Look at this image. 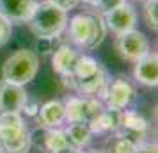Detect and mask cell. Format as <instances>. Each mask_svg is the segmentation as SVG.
<instances>
[{
  "mask_svg": "<svg viewBox=\"0 0 158 153\" xmlns=\"http://www.w3.org/2000/svg\"><path fill=\"white\" fill-rule=\"evenodd\" d=\"M66 37L68 41L82 50H94L98 48L107 36V27L103 16L98 13H80L68 20L66 25Z\"/></svg>",
  "mask_w": 158,
  "mask_h": 153,
  "instance_id": "1",
  "label": "cell"
},
{
  "mask_svg": "<svg viewBox=\"0 0 158 153\" xmlns=\"http://www.w3.org/2000/svg\"><path fill=\"white\" fill-rule=\"evenodd\" d=\"M59 153H80V151L75 150V148H69V150H64V151H59Z\"/></svg>",
  "mask_w": 158,
  "mask_h": 153,
  "instance_id": "26",
  "label": "cell"
},
{
  "mask_svg": "<svg viewBox=\"0 0 158 153\" xmlns=\"http://www.w3.org/2000/svg\"><path fill=\"white\" fill-rule=\"evenodd\" d=\"M78 52L75 50L69 45H59L57 48L53 50L52 55V68L53 71L59 73L60 77L62 75H71L77 64V59H78Z\"/></svg>",
  "mask_w": 158,
  "mask_h": 153,
  "instance_id": "15",
  "label": "cell"
},
{
  "mask_svg": "<svg viewBox=\"0 0 158 153\" xmlns=\"http://www.w3.org/2000/svg\"><path fill=\"white\" fill-rule=\"evenodd\" d=\"M27 100V91L23 86L0 80V112H22Z\"/></svg>",
  "mask_w": 158,
  "mask_h": 153,
  "instance_id": "11",
  "label": "cell"
},
{
  "mask_svg": "<svg viewBox=\"0 0 158 153\" xmlns=\"http://www.w3.org/2000/svg\"><path fill=\"white\" fill-rule=\"evenodd\" d=\"M135 153H158L156 144L155 142H146V141H142V142L135 144Z\"/></svg>",
  "mask_w": 158,
  "mask_h": 153,
  "instance_id": "25",
  "label": "cell"
},
{
  "mask_svg": "<svg viewBox=\"0 0 158 153\" xmlns=\"http://www.w3.org/2000/svg\"><path fill=\"white\" fill-rule=\"evenodd\" d=\"M148 132H149V123L140 112L133 109L121 110V125H119V130L115 132L117 137H126L133 141L135 144H139L146 141Z\"/></svg>",
  "mask_w": 158,
  "mask_h": 153,
  "instance_id": "8",
  "label": "cell"
},
{
  "mask_svg": "<svg viewBox=\"0 0 158 153\" xmlns=\"http://www.w3.org/2000/svg\"><path fill=\"white\" fill-rule=\"evenodd\" d=\"M135 87L131 86V82L124 77H117L114 80H108L105 95L101 98V102L108 109L115 110H124L128 109L131 102L135 100Z\"/></svg>",
  "mask_w": 158,
  "mask_h": 153,
  "instance_id": "6",
  "label": "cell"
},
{
  "mask_svg": "<svg viewBox=\"0 0 158 153\" xmlns=\"http://www.w3.org/2000/svg\"><path fill=\"white\" fill-rule=\"evenodd\" d=\"M124 2H126V0H98L94 7L98 9V13L105 15V13H108V11H112V9L119 7L121 4H124Z\"/></svg>",
  "mask_w": 158,
  "mask_h": 153,
  "instance_id": "21",
  "label": "cell"
},
{
  "mask_svg": "<svg viewBox=\"0 0 158 153\" xmlns=\"http://www.w3.org/2000/svg\"><path fill=\"white\" fill-rule=\"evenodd\" d=\"M27 23L36 37H59L68 25V11L46 0L37 4Z\"/></svg>",
  "mask_w": 158,
  "mask_h": 153,
  "instance_id": "3",
  "label": "cell"
},
{
  "mask_svg": "<svg viewBox=\"0 0 158 153\" xmlns=\"http://www.w3.org/2000/svg\"><path fill=\"white\" fill-rule=\"evenodd\" d=\"M2 153H29L32 148L30 130L20 112H0Z\"/></svg>",
  "mask_w": 158,
  "mask_h": 153,
  "instance_id": "2",
  "label": "cell"
},
{
  "mask_svg": "<svg viewBox=\"0 0 158 153\" xmlns=\"http://www.w3.org/2000/svg\"><path fill=\"white\" fill-rule=\"evenodd\" d=\"M43 146L48 153H59L73 148L69 139L66 135V132L59 126V128H43V135H41V142L39 148Z\"/></svg>",
  "mask_w": 158,
  "mask_h": 153,
  "instance_id": "16",
  "label": "cell"
},
{
  "mask_svg": "<svg viewBox=\"0 0 158 153\" xmlns=\"http://www.w3.org/2000/svg\"><path fill=\"white\" fill-rule=\"evenodd\" d=\"M22 112H25V114L30 116V117L37 116V112H39V102H37L36 98H30V96L27 95V100H25V103H23Z\"/></svg>",
  "mask_w": 158,
  "mask_h": 153,
  "instance_id": "22",
  "label": "cell"
},
{
  "mask_svg": "<svg viewBox=\"0 0 158 153\" xmlns=\"http://www.w3.org/2000/svg\"><path fill=\"white\" fill-rule=\"evenodd\" d=\"M101 16H103V22H105L107 30H112L115 36L135 29V25H137V11L128 2H124L119 7L112 9V11H108V13H105Z\"/></svg>",
  "mask_w": 158,
  "mask_h": 153,
  "instance_id": "9",
  "label": "cell"
},
{
  "mask_svg": "<svg viewBox=\"0 0 158 153\" xmlns=\"http://www.w3.org/2000/svg\"><path fill=\"white\" fill-rule=\"evenodd\" d=\"M37 4V0H0V16L11 25L27 23Z\"/></svg>",
  "mask_w": 158,
  "mask_h": 153,
  "instance_id": "10",
  "label": "cell"
},
{
  "mask_svg": "<svg viewBox=\"0 0 158 153\" xmlns=\"http://www.w3.org/2000/svg\"><path fill=\"white\" fill-rule=\"evenodd\" d=\"M114 48L123 61L137 62L146 53H149V41H148V37H146L144 32L131 29L128 32L117 34V37L114 41Z\"/></svg>",
  "mask_w": 158,
  "mask_h": 153,
  "instance_id": "5",
  "label": "cell"
},
{
  "mask_svg": "<svg viewBox=\"0 0 158 153\" xmlns=\"http://www.w3.org/2000/svg\"><path fill=\"white\" fill-rule=\"evenodd\" d=\"M62 103H64L66 121L68 123H73V121L89 123L105 107L100 98H93V96H69Z\"/></svg>",
  "mask_w": 158,
  "mask_h": 153,
  "instance_id": "7",
  "label": "cell"
},
{
  "mask_svg": "<svg viewBox=\"0 0 158 153\" xmlns=\"http://www.w3.org/2000/svg\"><path fill=\"white\" fill-rule=\"evenodd\" d=\"M156 7H158V0H146V6H144V20L148 23V27L151 30H155V32L158 29Z\"/></svg>",
  "mask_w": 158,
  "mask_h": 153,
  "instance_id": "18",
  "label": "cell"
},
{
  "mask_svg": "<svg viewBox=\"0 0 158 153\" xmlns=\"http://www.w3.org/2000/svg\"><path fill=\"white\" fill-rule=\"evenodd\" d=\"M39 70V57L32 50H18L2 66V80L13 82L18 86H25L36 79Z\"/></svg>",
  "mask_w": 158,
  "mask_h": 153,
  "instance_id": "4",
  "label": "cell"
},
{
  "mask_svg": "<svg viewBox=\"0 0 158 153\" xmlns=\"http://www.w3.org/2000/svg\"><path fill=\"white\" fill-rule=\"evenodd\" d=\"M59 37H37L36 41V53H41V55H48V53H53V50L57 48Z\"/></svg>",
  "mask_w": 158,
  "mask_h": 153,
  "instance_id": "19",
  "label": "cell"
},
{
  "mask_svg": "<svg viewBox=\"0 0 158 153\" xmlns=\"http://www.w3.org/2000/svg\"><path fill=\"white\" fill-rule=\"evenodd\" d=\"M64 132L75 150L85 148L91 142V139H93V132L89 128V125L84 123V121H73V123L68 125V128Z\"/></svg>",
  "mask_w": 158,
  "mask_h": 153,
  "instance_id": "17",
  "label": "cell"
},
{
  "mask_svg": "<svg viewBox=\"0 0 158 153\" xmlns=\"http://www.w3.org/2000/svg\"><path fill=\"white\" fill-rule=\"evenodd\" d=\"M39 123L43 128H59L66 121V110L64 103L59 100H50V102L39 105Z\"/></svg>",
  "mask_w": 158,
  "mask_h": 153,
  "instance_id": "14",
  "label": "cell"
},
{
  "mask_svg": "<svg viewBox=\"0 0 158 153\" xmlns=\"http://www.w3.org/2000/svg\"><path fill=\"white\" fill-rule=\"evenodd\" d=\"M84 2H85L87 6H93V7H94V6H96V2H98V0H84Z\"/></svg>",
  "mask_w": 158,
  "mask_h": 153,
  "instance_id": "27",
  "label": "cell"
},
{
  "mask_svg": "<svg viewBox=\"0 0 158 153\" xmlns=\"http://www.w3.org/2000/svg\"><path fill=\"white\" fill-rule=\"evenodd\" d=\"M133 77L139 84L148 86V87H156L158 84V55L156 52L146 53L142 59L133 62Z\"/></svg>",
  "mask_w": 158,
  "mask_h": 153,
  "instance_id": "12",
  "label": "cell"
},
{
  "mask_svg": "<svg viewBox=\"0 0 158 153\" xmlns=\"http://www.w3.org/2000/svg\"><path fill=\"white\" fill-rule=\"evenodd\" d=\"M89 128L94 134H115L119 130V125H121V110L115 109H108V107H103V109L96 114V116L89 121Z\"/></svg>",
  "mask_w": 158,
  "mask_h": 153,
  "instance_id": "13",
  "label": "cell"
},
{
  "mask_svg": "<svg viewBox=\"0 0 158 153\" xmlns=\"http://www.w3.org/2000/svg\"><path fill=\"white\" fill-rule=\"evenodd\" d=\"M48 2L55 4L57 7L64 9V11H71V9H75L77 6H78L80 0H48Z\"/></svg>",
  "mask_w": 158,
  "mask_h": 153,
  "instance_id": "24",
  "label": "cell"
},
{
  "mask_svg": "<svg viewBox=\"0 0 158 153\" xmlns=\"http://www.w3.org/2000/svg\"><path fill=\"white\" fill-rule=\"evenodd\" d=\"M0 153H2V146H0Z\"/></svg>",
  "mask_w": 158,
  "mask_h": 153,
  "instance_id": "29",
  "label": "cell"
},
{
  "mask_svg": "<svg viewBox=\"0 0 158 153\" xmlns=\"http://www.w3.org/2000/svg\"><path fill=\"white\" fill-rule=\"evenodd\" d=\"M11 29H13V25H11L4 16H0V46H4V45L9 41V37H11Z\"/></svg>",
  "mask_w": 158,
  "mask_h": 153,
  "instance_id": "23",
  "label": "cell"
},
{
  "mask_svg": "<svg viewBox=\"0 0 158 153\" xmlns=\"http://www.w3.org/2000/svg\"><path fill=\"white\" fill-rule=\"evenodd\" d=\"M87 153H105V151H96V150H94V151H87Z\"/></svg>",
  "mask_w": 158,
  "mask_h": 153,
  "instance_id": "28",
  "label": "cell"
},
{
  "mask_svg": "<svg viewBox=\"0 0 158 153\" xmlns=\"http://www.w3.org/2000/svg\"><path fill=\"white\" fill-rule=\"evenodd\" d=\"M112 153H135V142L126 137H117Z\"/></svg>",
  "mask_w": 158,
  "mask_h": 153,
  "instance_id": "20",
  "label": "cell"
}]
</instances>
